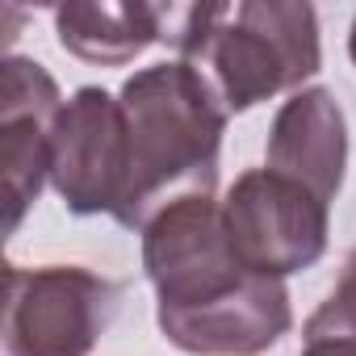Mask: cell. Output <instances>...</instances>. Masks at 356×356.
Instances as JSON below:
<instances>
[{
    "label": "cell",
    "instance_id": "obj_3",
    "mask_svg": "<svg viewBox=\"0 0 356 356\" xmlns=\"http://www.w3.org/2000/svg\"><path fill=\"white\" fill-rule=\"evenodd\" d=\"M176 59L189 63L227 113H243L277 92H302L323 67L318 13L302 0H231L181 9L172 30Z\"/></svg>",
    "mask_w": 356,
    "mask_h": 356
},
{
    "label": "cell",
    "instance_id": "obj_4",
    "mask_svg": "<svg viewBox=\"0 0 356 356\" xmlns=\"http://www.w3.org/2000/svg\"><path fill=\"white\" fill-rule=\"evenodd\" d=\"M122 285L80 264H9L0 356H88L113 323Z\"/></svg>",
    "mask_w": 356,
    "mask_h": 356
},
{
    "label": "cell",
    "instance_id": "obj_8",
    "mask_svg": "<svg viewBox=\"0 0 356 356\" xmlns=\"http://www.w3.org/2000/svg\"><path fill=\"white\" fill-rule=\"evenodd\" d=\"M264 155H268L264 168L306 185L314 197L331 206L348 168V118L335 92L318 84L293 92L273 118Z\"/></svg>",
    "mask_w": 356,
    "mask_h": 356
},
{
    "label": "cell",
    "instance_id": "obj_11",
    "mask_svg": "<svg viewBox=\"0 0 356 356\" xmlns=\"http://www.w3.org/2000/svg\"><path fill=\"white\" fill-rule=\"evenodd\" d=\"M348 55H352V63H356V22H352V34H348Z\"/></svg>",
    "mask_w": 356,
    "mask_h": 356
},
{
    "label": "cell",
    "instance_id": "obj_10",
    "mask_svg": "<svg viewBox=\"0 0 356 356\" xmlns=\"http://www.w3.org/2000/svg\"><path fill=\"white\" fill-rule=\"evenodd\" d=\"M302 356H356V310L323 302L302 327Z\"/></svg>",
    "mask_w": 356,
    "mask_h": 356
},
{
    "label": "cell",
    "instance_id": "obj_2",
    "mask_svg": "<svg viewBox=\"0 0 356 356\" xmlns=\"http://www.w3.org/2000/svg\"><path fill=\"white\" fill-rule=\"evenodd\" d=\"M126 113V193L118 227L143 231L159 210L185 197H214L227 109L181 59L134 72L118 88Z\"/></svg>",
    "mask_w": 356,
    "mask_h": 356
},
{
    "label": "cell",
    "instance_id": "obj_5",
    "mask_svg": "<svg viewBox=\"0 0 356 356\" xmlns=\"http://www.w3.org/2000/svg\"><path fill=\"white\" fill-rule=\"evenodd\" d=\"M235 256L260 277H293L327 256L331 206L273 168H248L222 197Z\"/></svg>",
    "mask_w": 356,
    "mask_h": 356
},
{
    "label": "cell",
    "instance_id": "obj_1",
    "mask_svg": "<svg viewBox=\"0 0 356 356\" xmlns=\"http://www.w3.org/2000/svg\"><path fill=\"white\" fill-rule=\"evenodd\" d=\"M138 235L155 285V323L172 348L189 356H260L289 335V289L235 256L222 202L185 197Z\"/></svg>",
    "mask_w": 356,
    "mask_h": 356
},
{
    "label": "cell",
    "instance_id": "obj_6",
    "mask_svg": "<svg viewBox=\"0 0 356 356\" xmlns=\"http://www.w3.org/2000/svg\"><path fill=\"white\" fill-rule=\"evenodd\" d=\"M51 189L59 202L88 214H118L126 193V113L97 84L76 88L51 130Z\"/></svg>",
    "mask_w": 356,
    "mask_h": 356
},
{
    "label": "cell",
    "instance_id": "obj_7",
    "mask_svg": "<svg viewBox=\"0 0 356 356\" xmlns=\"http://www.w3.org/2000/svg\"><path fill=\"white\" fill-rule=\"evenodd\" d=\"M63 109L55 76L9 55L0 67V181H5V235H17L26 210L51 181V130Z\"/></svg>",
    "mask_w": 356,
    "mask_h": 356
},
{
    "label": "cell",
    "instance_id": "obj_9",
    "mask_svg": "<svg viewBox=\"0 0 356 356\" xmlns=\"http://www.w3.org/2000/svg\"><path fill=\"white\" fill-rule=\"evenodd\" d=\"M176 17V9L163 5H97V0H72V5L55 9V34L59 47L84 63L97 67H122L134 63L151 42L168 38V22Z\"/></svg>",
    "mask_w": 356,
    "mask_h": 356
}]
</instances>
